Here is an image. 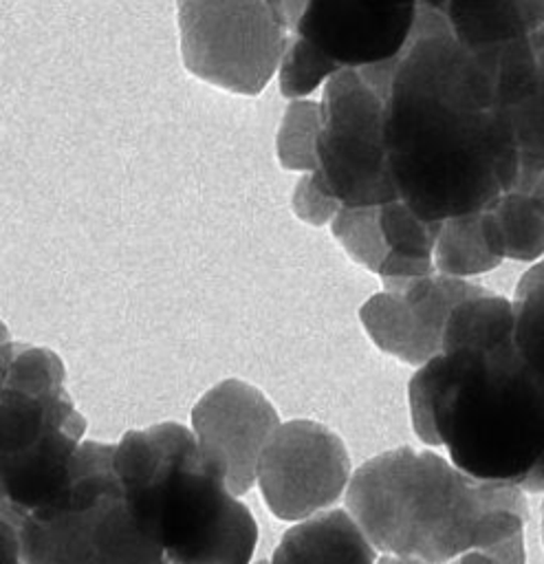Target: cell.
I'll list each match as a JSON object with an SVG mask.
<instances>
[{
  "instance_id": "6da1fadb",
  "label": "cell",
  "mask_w": 544,
  "mask_h": 564,
  "mask_svg": "<svg viewBox=\"0 0 544 564\" xmlns=\"http://www.w3.org/2000/svg\"><path fill=\"white\" fill-rule=\"evenodd\" d=\"M377 70L399 200L425 220H447L511 189L520 154L489 62L460 44L438 11L418 2L405 48Z\"/></svg>"
},
{
  "instance_id": "7a4b0ae2",
  "label": "cell",
  "mask_w": 544,
  "mask_h": 564,
  "mask_svg": "<svg viewBox=\"0 0 544 564\" xmlns=\"http://www.w3.org/2000/svg\"><path fill=\"white\" fill-rule=\"evenodd\" d=\"M407 401L416 436L476 480L522 489L544 456V403L513 328L443 348L412 375Z\"/></svg>"
},
{
  "instance_id": "3957f363",
  "label": "cell",
  "mask_w": 544,
  "mask_h": 564,
  "mask_svg": "<svg viewBox=\"0 0 544 564\" xmlns=\"http://www.w3.org/2000/svg\"><path fill=\"white\" fill-rule=\"evenodd\" d=\"M346 511L388 555L447 564L524 533L529 513L520 487L489 485L427 449H388L355 469Z\"/></svg>"
},
{
  "instance_id": "277c9868",
  "label": "cell",
  "mask_w": 544,
  "mask_h": 564,
  "mask_svg": "<svg viewBox=\"0 0 544 564\" xmlns=\"http://www.w3.org/2000/svg\"><path fill=\"white\" fill-rule=\"evenodd\" d=\"M112 471L167 564H251L258 522L189 427L165 421L126 432L112 445Z\"/></svg>"
},
{
  "instance_id": "5b68a950",
  "label": "cell",
  "mask_w": 544,
  "mask_h": 564,
  "mask_svg": "<svg viewBox=\"0 0 544 564\" xmlns=\"http://www.w3.org/2000/svg\"><path fill=\"white\" fill-rule=\"evenodd\" d=\"M64 377L53 350L15 344L0 381V516L15 527L64 489L81 445Z\"/></svg>"
},
{
  "instance_id": "8992f818",
  "label": "cell",
  "mask_w": 544,
  "mask_h": 564,
  "mask_svg": "<svg viewBox=\"0 0 544 564\" xmlns=\"http://www.w3.org/2000/svg\"><path fill=\"white\" fill-rule=\"evenodd\" d=\"M20 564H167L137 524L117 476L112 445L81 441L70 478L18 527Z\"/></svg>"
},
{
  "instance_id": "52a82bcc",
  "label": "cell",
  "mask_w": 544,
  "mask_h": 564,
  "mask_svg": "<svg viewBox=\"0 0 544 564\" xmlns=\"http://www.w3.org/2000/svg\"><path fill=\"white\" fill-rule=\"evenodd\" d=\"M416 15V0H306L278 66L280 93L308 99L339 70L396 59Z\"/></svg>"
},
{
  "instance_id": "ba28073f",
  "label": "cell",
  "mask_w": 544,
  "mask_h": 564,
  "mask_svg": "<svg viewBox=\"0 0 544 564\" xmlns=\"http://www.w3.org/2000/svg\"><path fill=\"white\" fill-rule=\"evenodd\" d=\"M176 20L185 68L247 97L266 88L289 42L280 0H176Z\"/></svg>"
},
{
  "instance_id": "9c48e42d",
  "label": "cell",
  "mask_w": 544,
  "mask_h": 564,
  "mask_svg": "<svg viewBox=\"0 0 544 564\" xmlns=\"http://www.w3.org/2000/svg\"><path fill=\"white\" fill-rule=\"evenodd\" d=\"M381 126L383 93L377 66L339 70L326 82L313 176L341 207H381L399 200Z\"/></svg>"
},
{
  "instance_id": "30bf717a",
  "label": "cell",
  "mask_w": 544,
  "mask_h": 564,
  "mask_svg": "<svg viewBox=\"0 0 544 564\" xmlns=\"http://www.w3.org/2000/svg\"><path fill=\"white\" fill-rule=\"evenodd\" d=\"M350 476V456L339 434L308 419L280 423L255 467L264 505L284 522L326 511L341 498Z\"/></svg>"
},
{
  "instance_id": "8fae6325",
  "label": "cell",
  "mask_w": 544,
  "mask_h": 564,
  "mask_svg": "<svg viewBox=\"0 0 544 564\" xmlns=\"http://www.w3.org/2000/svg\"><path fill=\"white\" fill-rule=\"evenodd\" d=\"M280 423L273 403L242 379L216 383L192 410V434L200 452L238 498L255 485L258 458Z\"/></svg>"
},
{
  "instance_id": "7c38bea8",
  "label": "cell",
  "mask_w": 544,
  "mask_h": 564,
  "mask_svg": "<svg viewBox=\"0 0 544 564\" xmlns=\"http://www.w3.org/2000/svg\"><path fill=\"white\" fill-rule=\"evenodd\" d=\"M498 97L509 115L520 163L518 170L544 167V26L487 48Z\"/></svg>"
},
{
  "instance_id": "4fadbf2b",
  "label": "cell",
  "mask_w": 544,
  "mask_h": 564,
  "mask_svg": "<svg viewBox=\"0 0 544 564\" xmlns=\"http://www.w3.org/2000/svg\"><path fill=\"white\" fill-rule=\"evenodd\" d=\"M377 549L344 509L293 522L269 564H377Z\"/></svg>"
},
{
  "instance_id": "5bb4252c",
  "label": "cell",
  "mask_w": 544,
  "mask_h": 564,
  "mask_svg": "<svg viewBox=\"0 0 544 564\" xmlns=\"http://www.w3.org/2000/svg\"><path fill=\"white\" fill-rule=\"evenodd\" d=\"M438 13L467 48H487L544 26V0H445Z\"/></svg>"
},
{
  "instance_id": "9a60e30c",
  "label": "cell",
  "mask_w": 544,
  "mask_h": 564,
  "mask_svg": "<svg viewBox=\"0 0 544 564\" xmlns=\"http://www.w3.org/2000/svg\"><path fill=\"white\" fill-rule=\"evenodd\" d=\"M359 319L374 346L403 364L418 368L440 352V341L418 324L396 291H381L368 297L359 308Z\"/></svg>"
},
{
  "instance_id": "2e32d148",
  "label": "cell",
  "mask_w": 544,
  "mask_h": 564,
  "mask_svg": "<svg viewBox=\"0 0 544 564\" xmlns=\"http://www.w3.org/2000/svg\"><path fill=\"white\" fill-rule=\"evenodd\" d=\"M511 304L513 344L526 364L544 403V260H540L520 278ZM522 491H544V456L531 478L522 485Z\"/></svg>"
},
{
  "instance_id": "e0dca14e",
  "label": "cell",
  "mask_w": 544,
  "mask_h": 564,
  "mask_svg": "<svg viewBox=\"0 0 544 564\" xmlns=\"http://www.w3.org/2000/svg\"><path fill=\"white\" fill-rule=\"evenodd\" d=\"M482 214L504 258L533 262L544 256V196L507 189Z\"/></svg>"
},
{
  "instance_id": "ac0fdd59",
  "label": "cell",
  "mask_w": 544,
  "mask_h": 564,
  "mask_svg": "<svg viewBox=\"0 0 544 564\" xmlns=\"http://www.w3.org/2000/svg\"><path fill=\"white\" fill-rule=\"evenodd\" d=\"M432 256L438 273L460 280L487 273L502 262L485 240L480 212L443 220Z\"/></svg>"
},
{
  "instance_id": "d6986e66",
  "label": "cell",
  "mask_w": 544,
  "mask_h": 564,
  "mask_svg": "<svg viewBox=\"0 0 544 564\" xmlns=\"http://www.w3.org/2000/svg\"><path fill=\"white\" fill-rule=\"evenodd\" d=\"M381 280L385 291H396L403 295V300L412 308L418 324L438 341L443 337V328L451 308L463 300L487 291L478 284H471L460 278H449L443 273H429L412 280H392V278H381Z\"/></svg>"
},
{
  "instance_id": "ffe728a7",
  "label": "cell",
  "mask_w": 544,
  "mask_h": 564,
  "mask_svg": "<svg viewBox=\"0 0 544 564\" xmlns=\"http://www.w3.org/2000/svg\"><path fill=\"white\" fill-rule=\"evenodd\" d=\"M319 132V104L313 99H291L275 137L278 161L284 170L315 172Z\"/></svg>"
},
{
  "instance_id": "44dd1931",
  "label": "cell",
  "mask_w": 544,
  "mask_h": 564,
  "mask_svg": "<svg viewBox=\"0 0 544 564\" xmlns=\"http://www.w3.org/2000/svg\"><path fill=\"white\" fill-rule=\"evenodd\" d=\"M379 231L388 253L432 260L443 220L416 216L403 200H390L379 209Z\"/></svg>"
},
{
  "instance_id": "7402d4cb",
  "label": "cell",
  "mask_w": 544,
  "mask_h": 564,
  "mask_svg": "<svg viewBox=\"0 0 544 564\" xmlns=\"http://www.w3.org/2000/svg\"><path fill=\"white\" fill-rule=\"evenodd\" d=\"M379 207H339L330 220L333 236L352 262L377 273L388 249L379 231Z\"/></svg>"
},
{
  "instance_id": "603a6c76",
  "label": "cell",
  "mask_w": 544,
  "mask_h": 564,
  "mask_svg": "<svg viewBox=\"0 0 544 564\" xmlns=\"http://www.w3.org/2000/svg\"><path fill=\"white\" fill-rule=\"evenodd\" d=\"M291 207L295 216L313 227H324L335 218L339 212V200L330 196L313 176V172H306L297 183L291 194Z\"/></svg>"
},
{
  "instance_id": "cb8c5ba5",
  "label": "cell",
  "mask_w": 544,
  "mask_h": 564,
  "mask_svg": "<svg viewBox=\"0 0 544 564\" xmlns=\"http://www.w3.org/2000/svg\"><path fill=\"white\" fill-rule=\"evenodd\" d=\"M524 562H526V551H524V533H522L487 549H471L449 560L447 564H524Z\"/></svg>"
},
{
  "instance_id": "d4e9b609",
  "label": "cell",
  "mask_w": 544,
  "mask_h": 564,
  "mask_svg": "<svg viewBox=\"0 0 544 564\" xmlns=\"http://www.w3.org/2000/svg\"><path fill=\"white\" fill-rule=\"evenodd\" d=\"M381 278H392V280H412V278H423L434 273V262L425 258H407V256H396L388 253L377 271Z\"/></svg>"
},
{
  "instance_id": "484cf974",
  "label": "cell",
  "mask_w": 544,
  "mask_h": 564,
  "mask_svg": "<svg viewBox=\"0 0 544 564\" xmlns=\"http://www.w3.org/2000/svg\"><path fill=\"white\" fill-rule=\"evenodd\" d=\"M0 564H20L18 527L0 516Z\"/></svg>"
},
{
  "instance_id": "4316f807",
  "label": "cell",
  "mask_w": 544,
  "mask_h": 564,
  "mask_svg": "<svg viewBox=\"0 0 544 564\" xmlns=\"http://www.w3.org/2000/svg\"><path fill=\"white\" fill-rule=\"evenodd\" d=\"M13 346H15V341H11L7 326L0 322V381H2L4 372H7V366H9V361H11V355H13Z\"/></svg>"
},
{
  "instance_id": "83f0119b",
  "label": "cell",
  "mask_w": 544,
  "mask_h": 564,
  "mask_svg": "<svg viewBox=\"0 0 544 564\" xmlns=\"http://www.w3.org/2000/svg\"><path fill=\"white\" fill-rule=\"evenodd\" d=\"M280 2H282V11H284V18H286V24H289V33H291V29L295 26L297 18L304 11L306 0H280Z\"/></svg>"
},
{
  "instance_id": "f1b7e54d",
  "label": "cell",
  "mask_w": 544,
  "mask_h": 564,
  "mask_svg": "<svg viewBox=\"0 0 544 564\" xmlns=\"http://www.w3.org/2000/svg\"><path fill=\"white\" fill-rule=\"evenodd\" d=\"M377 564H427L423 560L416 557H405V555H388L383 553L381 557H377Z\"/></svg>"
},
{
  "instance_id": "f546056e",
  "label": "cell",
  "mask_w": 544,
  "mask_h": 564,
  "mask_svg": "<svg viewBox=\"0 0 544 564\" xmlns=\"http://www.w3.org/2000/svg\"><path fill=\"white\" fill-rule=\"evenodd\" d=\"M416 2H421V4H425L429 9H434V11H438L445 4V0H416Z\"/></svg>"
},
{
  "instance_id": "4dcf8cb0",
  "label": "cell",
  "mask_w": 544,
  "mask_h": 564,
  "mask_svg": "<svg viewBox=\"0 0 544 564\" xmlns=\"http://www.w3.org/2000/svg\"><path fill=\"white\" fill-rule=\"evenodd\" d=\"M542 542H544V500H542Z\"/></svg>"
},
{
  "instance_id": "1f68e13d",
  "label": "cell",
  "mask_w": 544,
  "mask_h": 564,
  "mask_svg": "<svg viewBox=\"0 0 544 564\" xmlns=\"http://www.w3.org/2000/svg\"><path fill=\"white\" fill-rule=\"evenodd\" d=\"M255 564H269V562H264V560H260V562H255Z\"/></svg>"
}]
</instances>
